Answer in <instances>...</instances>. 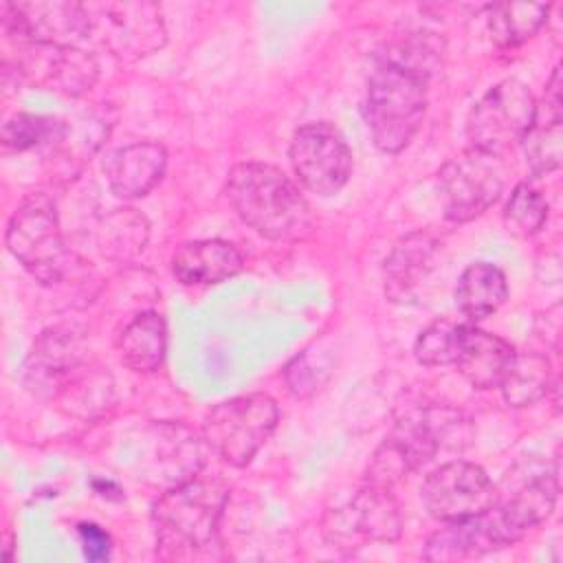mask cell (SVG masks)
<instances>
[{
  "label": "cell",
  "mask_w": 563,
  "mask_h": 563,
  "mask_svg": "<svg viewBox=\"0 0 563 563\" xmlns=\"http://www.w3.org/2000/svg\"><path fill=\"white\" fill-rule=\"evenodd\" d=\"M519 539L521 534L512 528L499 506L493 504L475 517L444 521V526L427 539L422 556L427 561H460L501 550Z\"/></svg>",
  "instance_id": "cell-15"
},
{
  "label": "cell",
  "mask_w": 563,
  "mask_h": 563,
  "mask_svg": "<svg viewBox=\"0 0 563 563\" xmlns=\"http://www.w3.org/2000/svg\"><path fill=\"white\" fill-rule=\"evenodd\" d=\"M438 242L429 233H409L385 260V295L391 301H409L433 266Z\"/></svg>",
  "instance_id": "cell-20"
},
{
  "label": "cell",
  "mask_w": 563,
  "mask_h": 563,
  "mask_svg": "<svg viewBox=\"0 0 563 563\" xmlns=\"http://www.w3.org/2000/svg\"><path fill=\"white\" fill-rule=\"evenodd\" d=\"M79 539L88 561H103L110 556V537L95 523H79Z\"/></svg>",
  "instance_id": "cell-32"
},
{
  "label": "cell",
  "mask_w": 563,
  "mask_h": 563,
  "mask_svg": "<svg viewBox=\"0 0 563 563\" xmlns=\"http://www.w3.org/2000/svg\"><path fill=\"white\" fill-rule=\"evenodd\" d=\"M504 400L510 407H530L548 396L552 385V365L548 356L539 352L515 354L504 380H501Z\"/></svg>",
  "instance_id": "cell-25"
},
{
  "label": "cell",
  "mask_w": 563,
  "mask_h": 563,
  "mask_svg": "<svg viewBox=\"0 0 563 563\" xmlns=\"http://www.w3.org/2000/svg\"><path fill=\"white\" fill-rule=\"evenodd\" d=\"M68 136V125L55 117L18 112L2 125V145L15 152L33 147H59Z\"/></svg>",
  "instance_id": "cell-28"
},
{
  "label": "cell",
  "mask_w": 563,
  "mask_h": 563,
  "mask_svg": "<svg viewBox=\"0 0 563 563\" xmlns=\"http://www.w3.org/2000/svg\"><path fill=\"white\" fill-rule=\"evenodd\" d=\"M150 227L134 209H117L99 229L101 253L110 260H132L145 249Z\"/></svg>",
  "instance_id": "cell-27"
},
{
  "label": "cell",
  "mask_w": 563,
  "mask_h": 563,
  "mask_svg": "<svg viewBox=\"0 0 563 563\" xmlns=\"http://www.w3.org/2000/svg\"><path fill=\"white\" fill-rule=\"evenodd\" d=\"M227 198L242 222L268 240L299 242L314 231L310 202L299 187L273 165H235L227 178Z\"/></svg>",
  "instance_id": "cell-3"
},
{
  "label": "cell",
  "mask_w": 563,
  "mask_h": 563,
  "mask_svg": "<svg viewBox=\"0 0 563 563\" xmlns=\"http://www.w3.org/2000/svg\"><path fill=\"white\" fill-rule=\"evenodd\" d=\"M563 99H561V68L550 75L543 101L534 106V117L521 139L526 163L534 176L550 174L561 165L563 152Z\"/></svg>",
  "instance_id": "cell-16"
},
{
  "label": "cell",
  "mask_w": 563,
  "mask_h": 563,
  "mask_svg": "<svg viewBox=\"0 0 563 563\" xmlns=\"http://www.w3.org/2000/svg\"><path fill=\"white\" fill-rule=\"evenodd\" d=\"M4 33L20 44L77 46L88 40V11L84 2H4Z\"/></svg>",
  "instance_id": "cell-13"
},
{
  "label": "cell",
  "mask_w": 563,
  "mask_h": 563,
  "mask_svg": "<svg viewBox=\"0 0 563 563\" xmlns=\"http://www.w3.org/2000/svg\"><path fill=\"white\" fill-rule=\"evenodd\" d=\"M515 354V347L506 339L477 325L462 323L460 347L453 365L471 387L493 389L501 385Z\"/></svg>",
  "instance_id": "cell-17"
},
{
  "label": "cell",
  "mask_w": 563,
  "mask_h": 563,
  "mask_svg": "<svg viewBox=\"0 0 563 563\" xmlns=\"http://www.w3.org/2000/svg\"><path fill=\"white\" fill-rule=\"evenodd\" d=\"M277 405L268 394L229 398L211 409L202 438L207 446L231 466H246L277 427Z\"/></svg>",
  "instance_id": "cell-6"
},
{
  "label": "cell",
  "mask_w": 563,
  "mask_h": 563,
  "mask_svg": "<svg viewBox=\"0 0 563 563\" xmlns=\"http://www.w3.org/2000/svg\"><path fill=\"white\" fill-rule=\"evenodd\" d=\"M121 363L139 374H150L161 367L167 352L165 319L154 310H143L130 319L117 336Z\"/></svg>",
  "instance_id": "cell-21"
},
{
  "label": "cell",
  "mask_w": 563,
  "mask_h": 563,
  "mask_svg": "<svg viewBox=\"0 0 563 563\" xmlns=\"http://www.w3.org/2000/svg\"><path fill=\"white\" fill-rule=\"evenodd\" d=\"M290 163L301 185L317 196L339 194L352 174V152L328 121L306 123L292 134Z\"/></svg>",
  "instance_id": "cell-10"
},
{
  "label": "cell",
  "mask_w": 563,
  "mask_h": 563,
  "mask_svg": "<svg viewBox=\"0 0 563 563\" xmlns=\"http://www.w3.org/2000/svg\"><path fill=\"white\" fill-rule=\"evenodd\" d=\"M319 365L321 361H314L310 350L292 358V363L286 367V380L295 396H310L323 385V380L330 376V369H314Z\"/></svg>",
  "instance_id": "cell-31"
},
{
  "label": "cell",
  "mask_w": 563,
  "mask_h": 563,
  "mask_svg": "<svg viewBox=\"0 0 563 563\" xmlns=\"http://www.w3.org/2000/svg\"><path fill=\"white\" fill-rule=\"evenodd\" d=\"M550 4L541 2H495L488 7L490 40L499 48H515L528 42L545 22Z\"/></svg>",
  "instance_id": "cell-26"
},
{
  "label": "cell",
  "mask_w": 563,
  "mask_h": 563,
  "mask_svg": "<svg viewBox=\"0 0 563 563\" xmlns=\"http://www.w3.org/2000/svg\"><path fill=\"white\" fill-rule=\"evenodd\" d=\"M559 497V475L556 471L550 475H534L523 482L512 495L506 499H495L499 510L512 523V528L523 537L528 530L545 521Z\"/></svg>",
  "instance_id": "cell-23"
},
{
  "label": "cell",
  "mask_w": 563,
  "mask_h": 563,
  "mask_svg": "<svg viewBox=\"0 0 563 563\" xmlns=\"http://www.w3.org/2000/svg\"><path fill=\"white\" fill-rule=\"evenodd\" d=\"M242 268V253L227 240H194L172 255V273L180 284L207 286L233 277Z\"/></svg>",
  "instance_id": "cell-19"
},
{
  "label": "cell",
  "mask_w": 563,
  "mask_h": 563,
  "mask_svg": "<svg viewBox=\"0 0 563 563\" xmlns=\"http://www.w3.org/2000/svg\"><path fill=\"white\" fill-rule=\"evenodd\" d=\"M229 499L222 479L191 477L165 490L154 508L156 556L163 561H191L218 548V526Z\"/></svg>",
  "instance_id": "cell-4"
},
{
  "label": "cell",
  "mask_w": 563,
  "mask_h": 563,
  "mask_svg": "<svg viewBox=\"0 0 563 563\" xmlns=\"http://www.w3.org/2000/svg\"><path fill=\"white\" fill-rule=\"evenodd\" d=\"M534 97L519 79L495 84L471 110L466 136L471 150L501 156L512 145L521 143L534 117Z\"/></svg>",
  "instance_id": "cell-8"
},
{
  "label": "cell",
  "mask_w": 563,
  "mask_h": 563,
  "mask_svg": "<svg viewBox=\"0 0 563 563\" xmlns=\"http://www.w3.org/2000/svg\"><path fill=\"white\" fill-rule=\"evenodd\" d=\"M88 40L121 62H136L163 48L167 29L154 2H95L86 4Z\"/></svg>",
  "instance_id": "cell-7"
},
{
  "label": "cell",
  "mask_w": 563,
  "mask_h": 563,
  "mask_svg": "<svg viewBox=\"0 0 563 563\" xmlns=\"http://www.w3.org/2000/svg\"><path fill=\"white\" fill-rule=\"evenodd\" d=\"M429 66L400 51L385 57L367 81L363 117L374 145L385 154L405 150L427 112Z\"/></svg>",
  "instance_id": "cell-2"
},
{
  "label": "cell",
  "mask_w": 563,
  "mask_h": 563,
  "mask_svg": "<svg viewBox=\"0 0 563 563\" xmlns=\"http://www.w3.org/2000/svg\"><path fill=\"white\" fill-rule=\"evenodd\" d=\"M4 244L9 253L44 286H57L84 264L66 249L55 200L48 194H29L13 211Z\"/></svg>",
  "instance_id": "cell-5"
},
{
  "label": "cell",
  "mask_w": 563,
  "mask_h": 563,
  "mask_svg": "<svg viewBox=\"0 0 563 563\" xmlns=\"http://www.w3.org/2000/svg\"><path fill=\"white\" fill-rule=\"evenodd\" d=\"M438 189L444 216L451 222H468L497 202L504 189L501 161L468 147L442 165Z\"/></svg>",
  "instance_id": "cell-9"
},
{
  "label": "cell",
  "mask_w": 563,
  "mask_h": 563,
  "mask_svg": "<svg viewBox=\"0 0 563 563\" xmlns=\"http://www.w3.org/2000/svg\"><path fill=\"white\" fill-rule=\"evenodd\" d=\"M167 152L152 141L130 143L112 152L103 165L108 185L119 198H141L150 194L163 178Z\"/></svg>",
  "instance_id": "cell-18"
},
{
  "label": "cell",
  "mask_w": 563,
  "mask_h": 563,
  "mask_svg": "<svg viewBox=\"0 0 563 563\" xmlns=\"http://www.w3.org/2000/svg\"><path fill=\"white\" fill-rule=\"evenodd\" d=\"M79 363L81 332L75 325H57L46 330L33 345L29 374L46 383L53 380V385H57L59 378H68V374L75 372Z\"/></svg>",
  "instance_id": "cell-24"
},
{
  "label": "cell",
  "mask_w": 563,
  "mask_h": 563,
  "mask_svg": "<svg viewBox=\"0 0 563 563\" xmlns=\"http://www.w3.org/2000/svg\"><path fill=\"white\" fill-rule=\"evenodd\" d=\"M420 499L438 521H460L488 510L497 490L486 471L471 462H449L431 471L422 486Z\"/></svg>",
  "instance_id": "cell-11"
},
{
  "label": "cell",
  "mask_w": 563,
  "mask_h": 563,
  "mask_svg": "<svg viewBox=\"0 0 563 563\" xmlns=\"http://www.w3.org/2000/svg\"><path fill=\"white\" fill-rule=\"evenodd\" d=\"M18 48L15 75L37 88L79 97L88 92L99 77L95 55L79 46L20 44Z\"/></svg>",
  "instance_id": "cell-14"
},
{
  "label": "cell",
  "mask_w": 563,
  "mask_h": 563,
  "mask_svg": "<svg viewBox=\"0 0 563 563\" xmlns=\"http://www.w3.org/2000/svg\"><path fill=\"white\" fill-rule=\"evenodd\" d=\"M504 220L517 235H534L548 220V202L534 187L519 183L506 202Z\"/></svg>",
  "instance_id": "cell-30"
},
{
  "label": "cell",
  "mask_w": 563,
  "mask_h": 563,
  "mask_svg": "<svg viewBox=\"0 0 563 563\" xmlns=\"http://www.w3.org/2000/svg\"><path fill=\"white\" fill-rule=\"evenodd\" d=\"M460 332H462V323H455L451 319L433 321L416 339V345H413L416 361L427 367L453 365L460 347Z\"/></svg>",
  "instance_id": "cell-29"
},
{
  "label": "cell",
  "mask_w": 563,
  "mask_h": 563,
  "mask_svg": "<svg viewBox=\"0 0 563 563\" xmlns=\"http://www.w3.org/2000/svg\"><path fill=\"white\" fill-rule=\"evenodd\" d=\"M506 297V275L490 262H475L466 266L455 286V306L468 321L495 314Z\"/></svg>",
  "instance_id": "cell-22"
},
{
  "label": "cell",
  "mask_w": 563,
  "mask_h": 563,
  "mask_svg": "<svg viewBox=\"0 0 563 563\" xmlns=\"http://www.w3.org/2000/svg\"><path fill=\"white\" fill-rule=\"evenodd\" d=\"M468 416L449 405H413L398 413L391 433L378 446L367 482L391 488L405 475L429 464L440 449L462 451L471 444Z\"/></svg>",
  "instance_id": "cell-1"
},
{
  "label": "cell",
  "mask_w": 563,
  "mask_h": 563,
  "mask_svg": "<svg viewBox=\"0 0 563 563\" xmlns=\"http://www.w3.org/2000/svg\"><path fill=\"white\" fill-rule=\"evenodd\" d=\"M402 515L389 488L367 484L325 519V534L339 545L361 548L365 541L389 543L400 537Z\"/></svg>",
  "instance_id": "cell-12"
}]
</instances>
